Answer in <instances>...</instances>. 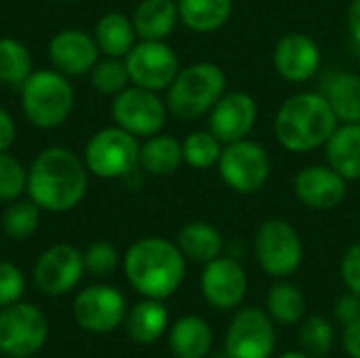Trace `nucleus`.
I'll use <instances>...</instances> for the list:
<instances>
[{"instance_id": "nucleus-13", "label": "nucleus", "mask_w": 360, "mask_h": 358, "mask_svg": "<svg viewBox=\"0 0 360 358\" xmlns=\"http://www.w3.org/2000/svg\"><path fill=\"white\" fill-rule=\"evenodd\" d=\"M72 312L84 331L112 333L127 319V300L110 285H93L76 295Z\"/></svg>"}, {"instance_id": "nucleus-33", "label": "nucleus", "mask_w": 360, "mask_h": 358, "mask_svg": "<svg viewBox=\"0 0 360 358\" xmlns=\"http://www.w3.org/2000/svg\"><path fill=\"white\" fill-rule=\"evenodd\" d=\"M333 342H335V331L327 319L314 314L304 321L300 329V344L310 357H325L333 348Z\"/></svg>"}, {"instance_id": "nucleus-39", "label": "nucleus", "mask_w": 360, "mask_h": 358, "mask_svg": "<svg viewBox=\"0 0 360 358\" xmlns=\"http://www.w3.org/2000/svg\"><path fill=\"white\" fill-rule=\"evenodd\" d=\"M333 312H335V319H338L342 325L354 323L356 319H360V295L352 293V291L346 293V295H342V298L335 302Z\"/></svg>"}, {"instance_id": "nucleus-16", "label": "nucleus", "mask_w": 360, "mask_h": 358, "mask_svg": "<svg viewBox=\"0 0 360 358\" xmlns=\"http://www.w3.org/2000/svg\"><path fill=\"white\" fill-rule=\"evenodd\" d=\"M257 120V103L245 91H226L209 112V131L226 146L245 139Z\"/></svg>"}, {"instance_id": "nucleus-10", "label": "nucleus", "mask_w": 360, "mask_h": 358, "mask_svg": "<svg viewBox=\"0 0 360 358\" xmlns=\"http://www.w3.org/2000/svg\"><path fill=\"white\" fill-rule=\"evenodd\" d=\"M112 118L116 127L129 131L135 137L158 135L167 122V103L156 91L143 87H127L112 103Z\"/></svg>"}, {"instance_id": "nucleus-14", "label": "nucleus", "mask_w": 360, "mask_h": 358, "mask_svg": "<svg viewBox=\"0 0 360 358\" xmlns=\"http://www.w3.org/2000/svg\"><path fill=\"white\" fill-rule=\"evenodd\" d=\"M84 260L72 245H55L46 249L34 266V283L46 295H65L82 279Z\"/></svg>"}, {"instance_id": "nucleus-44", "label": "nucleus", "mask_w": 360, "mask_h": 358, "mask_svg": "<svg viewBox=\"0 0 360 358\" xmlns=\"http://www.w3.org/2000/svg\"><path fill=\"white\" fill-rule=\"evenodd\" d=\"M226 358H230V357H226Z\"/></svg>"}, {"instance_id": "nucleus-41", "label": "nucleus", "mask_w": 360, "mask_h": 358, "mask_svg": "<svg viewBox=\"0 0 360 358\" xmlns=\"http://www.w3.org/2000/svg\"><path fill=\"white\" fill-rule=\"evenodd\" d=\"M344 348L352 358H360V319L346 325L344 331Z\"/></svg>"}, {"instance_id": "nucleus-36", "label": "nucleus", "mask_w": 360, "mask_h": 358, "mask_svg": "<svg viewBox=\"0 0 360 358\" xmlns=\"http://www.w3.org/2000/svg\"><path fill=\"white\" fill-rule=\"evenodd\" d=\"M82 260H84V270H89L95 276H108L118 266V251L114 245L105 241H97L86 247Z\"/></svg>"}, {"instance_id": "nucleus-17", "label": "nucleus", "mask_w": 360, "mask_h": 358, "mask_svg": "<svg viewBox=\"0 0 360 358\" xmlns=\"http://www.w3.org/2000/svg\"><path fill=\"white\" fill-rule=\"evenodd\" d=\"M295 196L302 205L314 211H329L344 203L346 198V179L331 169L329 165L304 167L293 181Z\"/></svg>"}, {"instance_id": "nucleus-8", "label": "nucleus", "mask_w": 360, "mask_h": 358, "mask_svg": "<svg viewBox=\"0 0 360 358\" xmlns=\"http://www.w3.org/2000/svg\"><path fill=\"white\" fill-rule=\"evenodd\" d=\"M217 171L224 184L236 194H255L270 177V156L264 146L245 137L224 146Z\"/></svg>"}, {"instance_id": "nucleus-40", "label": "nucleus", "mask_w": 360, "mask_h": 358, "mask_svg": "<svg viewBox=\"0 0 360 358\" xmlns=\"http://www.w3.org/2000/svg\"><path fill=\"white\" fill-rule=\"evenodd\" d=\"M15 135L17 129L13 116L4 108H0V152H8V148L15 143Z\"/></svg>"}, {"instance_id": "nucleus-27", "label": "nucleus", "mask_w": 360, "mask_h": 358, "mask_svg": "<svg viewBox=\"0 0 360 358\" xmlns=\"http://www.w3.org/2000/svg\"><path fill=\"white\" fill-rule=\"evenodd\" d=\"M179 21L198 34H209L226 25L232 15V0H177Z\"/></svg>"}, {"instance_id": "nucleus-18", "label": "nucleus", "mask_w": 360, "mask_h": 358, "mask_svg": "<svg viewBox=\"0 0 360 358\" xmlns=\"http://www.w3.org/2000/svg\"><path fill=\"white\" fill-rule=\"evenodd\" d=\"M321 49L314 38L302 32L285 34L272 53L276 72L289 82H306L321 68Z\"/></svg>"}, {"instance_id": "nucleus-3", "label": "nucleus", "mask_w": 360, "mask_h": 358, "mask_svg": "<svg viewBox=\"0 0 360 358\" xmlns=\"http://www.w3.org/2000/svg\"><path fill=\"white\" fill-rule=\"evenodd\" d=\"M338 122L340 118L325 93L302 91L281 103L274 118V133L285 150L306 154L325 146Z\"/></svg>"}, {"instance_id": "nucleus-12", "label": "nucleus", "mask_w": 360, "mask_h": 358, "mask_svg": "<svg viewBox=\"0 0 360 358\" xmlns=\"http://www.w3.org/2000/svg\"><path fill=\"white\" fill-rule=\"evenodd\" d=\"M133 84L150 91H167L179 74V59L165 40H141L124 57Z\"/></svg>"}, {"instance_id": "nucleus-5", "label": "nucleus", "mask_w": 360, "mask_h": 358, "mask_svg": "<svg viewBox=\"0 0 360 358\" xmlns=\"http://www.w3.org/2000/svg\"><path fill=\"white\" fill-rule=\"evenodd\" d=\"M21 89V106L32 124L55 129L63 124L74 108V91L68 76L57 70H38L27 76Z\"/></svg>"}, {"instance_id": "nucleus-2", "label": "nucleus", "mask_w": 360, "mask_h": 358, "mask_svg": "<svg viewBox=\"0 0 360 358\" xmlns=\"http://www.w3.org/2000/svg\"><path fill=\"white\" fill-rule=\"evenodd\" d=\"M124 274L137 293L162 302L181 287L186 255L175 243L148 236L133 243L124 253Z\"/></svg>"}, {"instance_id": "nucleus-29", "label": "nucleus", "mask_w": 360, "mask_h": 358, "mask_svg": "<svg viewBox=\"0 0 360 358\" xmlns=\"http://www.w3.org/2000/svg\"><path fill=\"white\" fill-rule=\"evenodd\" d=\"M268 314L281 325L300 323L306 317V298L291 283H276L268 293Z\"/></svg>"}, {"instance_id": "nucleus-43", "label": "nucleus", "mask_w": 360, "mask_h": 358, "mask_svg": "<svg viewBox=\"0 0 360 358\" xmlns=\"http://www.w3.org/2000/svg\"><path fill=\"white\" fill-rule=\"evenodd\" d=\"M278 358H312L308 352H300V350H295V352H285V354H281Z\"/></svg>"}, {"instance_id": "nucleus-24", "label": "nucleus", "mask_w": 360, "mask_h": 358, "mask_svg": "<svg viewBox=\"0 0 360 358\" xmlns=\"http://www.w3.org/2000/svg\"><path fill=\"white\" fill-rule=\"evenodd\" d=\"M135 38L137 32L133 27V19L122 13H105L95 25V42L108 57H127L135 46Z\"/></svg>"}, {"instance_id": "nucleus-15", "label": "nucleus", "mask_w": 360, "mask_h": 358, "mask_svg": "<svg viewBox=\"0 0 360 358\" xmlns=\"http://www.w3.org/2000/svg\"><path fill=\"white\" fill-rule=\"evenodd\" d=\"M247 272L236 260L219 255L205 264L200 274V291L211 306L219 310H232L240 306L247 295Z\"/></svg>"}, {"instance_id": "nucleus-35", "label": "nucleus", "mask_w": 360, "mask_h": 358, "mask_svg": "<svg viewBox=\"0 0 360 358\" xmlns=\"http://www.w3.org/2000/svg\"><path fill=\"white\" fill-rule=\"evenodd\" d=\"M27 188V171L8 152H0V200H15Z\"/></svg>"}, {"instance_id": "nucleus-23", "label": "nucleus", "mask_w": 360, "mask_h": 358, "mask_svg": "<svg viewBox=\"0 0 360 358\" xmlns=\"http://www.w3.org/2000/svg\"><path fill=\"white\" fill-rule=\"evenodd\" d=\"M167 325H169L167 308L162 306L160 300H152V298H146L143 302L135 304L127 312V319H124L127 335L135 344L156 342L167 331Z\"/></svg>"}, {"instance_id": "nucleus-30", "label": "nucleus", "mask_w": 360, "mask_h": 358, "mask_svg": "<svg viewBox=\"0 0 360 358\" xmlns=\"http://www.w3.org/2000/svg\"><path fill=\"white\" fill-rule=\"evenodd\" d=\"M32 72L30 51L15 38H0V80L21 87Z\"/></svg>"}, {"instance_id": "nucleus-4", "label": "nucleus", "mask_w": 360, "mask_h": 358, "mask_svg": "<svg viewBox=\"0 0 360 358\" xmlns=\"http://www.w3.org/2000/svg\"><path fill=\"white\" fill-rule=\"evenodd\" d=\"M228 78L213 61L192 63L175 76L167 89V110L179 120H194L211 112L226 93Z\"/></svg>"}, {"instance_id": "nucleus-32", "label": "nucleus", "mask_w": 360, "mask_h": 358, "mask_svg": "<svg viewBox=\"0 0 360 358\" xmlns=\"http://www.w3.org/2000/svg\"><path fill=\"white\" fill-rule=\"evenodd\" d=\"M38 222H40V207L32 200H21L6 207L2 215V230L6 236L21 241L36 232Z\"/></svg>"}, {"instance_id": "nucleus-42", "label": "nucleus", "mask_w": 360, "mask_h": 358, "mask_svg": "<svg viewBox=\"0 0 360 358\" xmlns=\"http://www.w3.org/2000/svg\"><path fill=\"white\" fill-rule=\"evenodd\" d=\"M348 30L352 40L360 46V0H352L348 6Z\"/></svg>"}, {"instance_id": "nucleus-34", "label": "nucleus", "mask_w": 360, "mask_h": 358, "mask_svg": "<svg viewBox=\"0 0 360 358\" xmlns=\"http://www.w3.org/2000/svg\"><path fill=\"white\" fill-rule=\"evenodd\" d=\"M93 87L103 95H118L129 84V72L124 61L118 57H108L105 61H97V65L91 70Z\"/></svg>"}, {"instance_id": "nucleus-6", "label": "nucleus", "mask_w": 360, "mask_h": 358, "mask_svg": "<svg viewBox=\"0 0 360 358\" xmlns=\"http://www.w3.org/2000/svg\"><path fill=\"white\" fill-rule=\"evenodd\" d=\"M141 143L135 135L120 127L97 131L84 150L86 171L101 179H116L129 175L139 165Z\"/></svg>"}, {"instance_id": "nucleus-7", "label": "nucleus", "mask_w": 360, "mask_h": 358, "mask_svg": "<svg viewBox=\"0 0 360 358\" xmlns=\"http://www.w3.org/2000/svg\"><path fill=\"white\" fill-rule=\"evenodd\" d=\"M49 340V321L40 308L17 302L0 310V352L11 358L38 354Z\"/></svg>"}, {"instance_id": "nucleus-1", "label": "nucleus", "mask_w": 360, "mask_h": 358, "mask_svg": "<svg viewBox=\"0 0 360 358\" xmlns=\"http://www.w3.org/2000/svg\"><path fill=\"white\" fill-rule=\"evenodd\" d=\"M86 165L68 148L42 150L27 169L30 200L51 213H63L78 207L86 194Z\"/></svg>"}, {"instance_id": "nucleus-22", "label": "nucleus", "mask_w": 360, "mask_h": 358, "mask_svg": "<svg viewBox=\"0 0 360 358\" xmlns=\"http://www.w3.org/2000/svg\"><path fill=\"white\" fill-rule=\"evenodd\" d=\"M213 346V331L200 317H181L169 331V348L175 358H207Z\"/></svg>"}, {"instance_id": "nucleus-20", "label": "nucleus", "mask_w": 360, "mask_h": 358, "mask_svg": "<svg viewBox=\"0 0 360 358\" xmlns=\"http://www.w3.org/2000/svg\"><path fill=\"white\" fill-rule=\"evenodd\" d=\"M327 165L346 181L360 179V122H344L325 143Z\"/></svg>"}, {"instance_id": "nucleus-26", "label": "nucleus", "mask_w": 360, "mask_h": 358, "mask_svg": "<svg viewBox=\"0 0 360 358\" xmlns=\"http://www.w3.org/2000/svg\"><path fill=\"white\" fill-rule=\"evenodd\" d=\"M177 247L181 253L194 262H211L224 251L221 232L207 222H190L177 234Z\"/></svg>"}, {"instance_id": "nucleus-28", "label": "nucleus", "mask_w": 360, "mask_h": 358, "mask_svg": "<svg viewBox=\"0 0 360 358\" xmlns=\"http://www.w3.org/2000/svg\"><path fill=\"white\" fill-rule=\"evenodd\" d=\"M325 97L335 116L344 122H360V76L354 72H338L327 82Z\"/></svg>"}, {"instance_id": "nucleus-31", "label": "nucleus", "mask_w": 360, "mask_h": 358, "mask_svg": "<svg viewBox=\"0 0 360 358\" xmlns=\"http://www.w3.org/2000/svg\"><path fill=\"white\" fill-rule=\"evenodd\" d=\"M184 162L192 169H209L217 165L224 143L211 131H194L184 139Z\"/></svg>"}, {"instance_id": "nucleus-38", "label": "nucleus", "mask_w": 360, "mask_h": 358, "mask_svg": "<svg viewBox=\"0 0 360 358\" xmlns=\"http://www.w3.org/2000/svg\"><path fill=\"white\" fill-rule=\"evenodd\" d=\"M340 270H342V281L346 283L348 291L360 295V243L352 245L344 253Z\"/></svg>"}, {"instance_id": "nucleus-21", "label": "nucleus", "mask_w": 360, "mask_h": 358, "mask_svg": "<svg viewBox=\"0 0 360 358\" xmlns=\"http://www.w3.org/2000/svg\"><path fill=\"white\" fill-rule=\"evenodd\" d=\"M179 21L175 0H141L133 13V27L141 40H165Z\"/></svg>"}, {"instance_id": "nucleus-9", "label": "nucleus", "mask_w": 360, "mask_h": 358, "mask_svg": "<svg viewBox=\"0 0 360 358\" xmlns=\"http://www.w3.org/2000/svg\"><path fill=\"white\" fill-rule=\"evenodd\" d=\"M255 257L266 274L285 279L297 272L304 260V245L297 230L285 219H268L255 232Z\"/></svg>"}, {"instance_id": "nucleus-25", "label": "nucleus", "mask_w": 360, "mask_h": 358, "mask_svg": "<svg viewBox=\"0 0 360 358\" xmlns=\"http://www.w3.org/2000/svg\"><path fill=\"white\" fill-rule=\"evenodd\" d=\"M139 165L150 175H173L184 165V146L171 135H152L141 143Z\"/></svg>"}, {"instance_id": "nucleus-37", "label": "nucleus", "mask_w": 360, "mask_h": 358, "mask_svg": "<svg viewBox=\"0 0 360 358\" xmlns=\"http://www.w3.org/2000/svg\"><path fill=\"white\" fill-rule=\"evenodd\" d=\"M25 293V279L11 262H0V308L21 302Z\"/></svg>"}, {"instance_id": "nucleus-11", "label": "nucleus", "mask_w": 360, "mask_h": 358, "mask_svg": "<svg viewBox=\"0 0 360 358\" xmlns=\"http://www.w3.org/2000/svg\"><path fill=\"white\" fill-rule=\"evenodd\" d=\"M276 348L274 321L259 308H243L230 321L226 333V357L270 358Z\"/></svg>"}, {"instance_id": "nucleus-19", "label": "nucleus", "mask_w": 360, "mask_h": 358, "mask_svg": "<svg viewBox=\"0 0 360 358\" xmlns=\"http://www.w3.org/2000/svg\"><path fill=\"white\" fill-rule=\"evenodd\" d=\"M49 59L53 68L65 76H80L91 72L99 61V46L95 36L80 30H63L49 42Z\"/></svg>"}]
</instances>
